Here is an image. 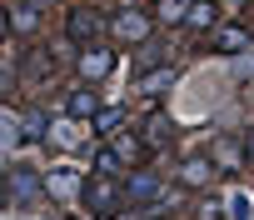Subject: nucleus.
<instances>
[{
    "mask_svg": "<svg viewBox=\"0 0 254 220\" xmlns=\"http://www.w3.org/2000/svg\"><path fill=\"white\" fill-rule=\"evenodd\" d=\"M65 110H70V120H80V115H95V95H90V90H75V95L65 100Z\"/></svg>",
    "mask_w": 254,
    "mask_h": 220,
    "instance_id": "nucleus-13",
    "label": "nucleus"
},
{
    "mask_svg": "<svg viewBox=\"0 0 254 220\" xmlns=\"http://www.w3.org/2000/svg\"><path fill=\"white\" fill-rule=\"evenodd\" d=\"M50 145H60V150H70L80 135H75V120H60V125H50V135H45Z\"/></svg>",
    "mask_w": 254,
    "mask_h": 220,
    "instance_id": "nucleus-15",
    "label": "nucleus"
},
{
    "mask_svg": "<svg viewBox=\"0 0 254 220\" xmlns=\"http://www.w3.org/2000/svg\"><path fill=\"white\" fill-rule=\"evenodd\" d=\"M40 180H45V195L60 200V205L80 195V170H75V165H55V170H45Z\"/></svg>",
    "mask_w": 254,
    "mask_h": 220,
    "instance_id": "nucleus-3",
    "label": "nucleus"
},
{
    "mask_svg": "<svg viewBox=\"0 0 254 220\" xmlns=\"http://www.w3.org/2000/svg\"><path fill=\"white\" fill-rule=\"evenodd\" d=\"M115 170H120V155H115V150H100V155H95V175H110V180H115Z\"/></svg>",
    "mask_w": 254,
    "mask_h": 220,
    "instance_id": "nucleus-20",
    "label": "nucleus"
},
{
    "mask_svg": "<svg viewBox=\"0 0 254 220\" xmlns=\"http://www.w3.org/2000/svg\"><path fill=\"white\" fill-rule=\"evenodd\" d=\"M15 140H20V125L15 120H0V150H10Z\"/></svg>",
    "mask_w": 254,
    "mask_h": 220,
    "instance_id": "nucleus-22",
    "label": "nucleus"
},
{
    "mask_svg": "<svg viewBox=\"0 0 254 220\" xmlns=\"http://www.w3.org/2000/svg\"><path fill=\"white\" fill-rule=\"evenodd\" d=\"M40 195H45V180H40V170H30V165H15V170L5 175V205H15V210H30Z\"/></svg>",
    "mask_w": 254,
    "mask_h": 220,
    "instance_id": "nucleus-1",
    "label": "nucleus"
},
{
    "mask_svg": "<svg viewBox=\"0 0 254 220\" xmlns=\"http://www.w3.org/2000/svg\"><path fill=\"white\" fill-rule=\"evenodd\" d=\"M5 30H10V20H5V10H0V40H5Z\"/></svg>",
    "mask_w": 254,
    "mask_h": 220,
    "instance_id": "nucleus-24",
    "label": "nucleus"
},
{
    "mask_svg": "<svg viewBox=\"0 0 254 220\" xmlns=\"http://www.w3.org/2000/svg\"><path fill=\"white\" fill-rule=\"evenodd\" d=\"M190 15V0H155V20H165V25H180Z\"/></svg>",
    "mask_w": 254,
    "mask_h": 220,
    "instance_id": "nucleus-11",
    "label": "nucleus"
},
{
    "mask_svg": "<svg viewBox=\"0 0 254 220\" xmlns=\"http://www.w3.org/2000/svg\"><path fill=\"white\" fill-rule=\"evenodd\" d=\"M180 180H185V185H194V190H199V185H209V180H214V160H209V155H204V160H185Z\"/></svg>",
    "mask_w": 254,
    "mask_h": 220,
    "instance_id": "nucleus-8",
    "label": "nucleus"
},
{
    "mask_svg": "<svg viewBox=\"0 0 254 220\" xmlns=\"http://www.w3.org/2000/svg\"><path fill=\"white\" fill-rule=\"evenodd\" d=\"M185 20H190L194 30H209V25L219 20V10L209 5V0H190V15H185Z\"/></svg>",
    "mask_w": 254,
    "mask_h": 220,
    "instance_id": "nucleus-12",
    "label": "nucleus"
},
{
    "mask_svg": "<svg viewBox=\"0 0 254 220\" xmlns=\"http://www.w3.org/2000/svg\"><path fill=\"white\" fill-rule=\"evenodd\" d=\"M45 135H50L45 115H40V110H30V115H25V140H45Z\"/></svg>",
    "mask_w": 254,
    "mask_h": 220,
    "instance_id": "nucleus-18",
    "label": "nucleus"
},
{
    "mask_svg": "<svg viewBox=\"0 0 254 220\" xmlns=\"http://www.w3.org/2000/svg\"><path fill=\"white\" fill-rule=\"evenodd\" d=\"M209 160H214V165H224V170H234V165L244 160V150H239L234 140H224V135H219V140H214V150H209Z\"/></svg>",
    "mask_w": 254,
    "mask_h": 220,
    "instance_id": "nucleus-10",
    "label": "nucleus"
},
{
    "mask_svg": "<svg viewBox=\"0 0 254 220\" xmlns=\"http://www.w3.org/2000/svg\"><path fill=\"white\" fill-rule=\"evenodd\" d=\"M115 40H125V45H145L150 40V15H140V10H125V15H115Z\"/></svg>",
    "mask_w": 254,
    "mask_h": 220,
    "instance_id": "nucleus-4",
    "label": "nucleus"
},
{
    "mask_svg": "<svg viewBox=\"0 0 254 220\" xmlns=\"http://www.w3.org/2000/svg\"><path fill=\"white\" fill-rule=\"evenodd\" d=\"M110 65H115V55H110L105 45H95V50H85V55H80V75H85V80H105V75H110Z\"/></svg>",
    "mask_w": 254,
    "mask_h": 220,
    "instance_id": "nucleus-6",
    "label": "nucleus"
},
{
    "mask_svg": "<svg viewBox=\"0 0 254 220\" xmlns=\"http://www.w3.org/2000/svg\"><path fill=\"white\" fill-rule=\"evenodd\" d=\"M229 220H254V205H249V195H229Z\"/></svg>",
    "mask_w": 254,
    "mask_h": 220,
    "instance_id": "nucleus-21",
    "label": "nucleus"
},
{
    "mask_svg": "<svg viewBox=\"0 0 254 220\" xmlns=\"http://www.w3.org/2000/svg\"><path fill=\"white\" fill-rule=\"evenodd\" d=\"M125 125V110H95V130L100 135H110V130H120Z\"/></svg>",
    "mask_w": 254,
    "mask_h": 220,
    "instance_id": "nucleus-16",
    "label": "nucleus"
},
{
    "mask_svg": "<svg viewBox=\"0 0 254 220\" xmlns=\"http://www.w3.org/2000/svg\"><path fill=\"white\" fill-rule=\"evenodd\" d=\"M214 45H219V50H244V30H234V25H224V30L214 35Z\"/></svg>",
    "mask_w": 254,
    "mask_h": 220,
    "instance_id": "nucleus-19",
    "label": "nucleus"
},
{
    "mask_svg": "<svg viewBox=\"0 0 254 220\" xmlns=\"http://www.w3.org/2000/svg\"><path fill=\"white\" fill-rule=\"evenodd\" d=\"M165 140H170V115L150 110V115H145V145L155 150V145H165Z\"/></svg>",
    "mask_w": 254,
    "mask_h": 220,
    "instance_id": "nucleus-9",
    "label": "nucleus"
},
{
    "mask_svg": "<svg viewBox=\"0 0 254 220\" xmlns=\"http://www.w3.org/2000/svg\"><path fill=\"white\" fill-rule=\"evenodd\" d=\"M155 195H160V180L150 170H135L130 180H125V200H130V205H150Z\"/></svg>",
    "mask_w": 254,
    "mask_h": 220,
    "instance_id": "nucleus-5",
    "label": "nucleus"
},
{
    "mask_svg": "<svg viewBox=\"0 0 254 220\" xmlns=\"http://www.w3.org/2000/svg\"><path fill=\"white\" fill-rule=\"evenodd\" d=\"M170 85H175V70H170V65H165V70H155V75H145V80H140V90H145V95H160V90H170Z\"/></svg>",
    "mask_w": 254,
    "mask_h": 220,
    "instance_id": "nucleus-14",
    "label": "nucleus"
},
{
    "mask_svg": "<svg viewBox=\"0 0 254 220\" xmlns=\"http://www.w3.org/2000/svg\"><path fill=\"white\" fill-rule=\"evenodd\" d=\"M244 155H249V160H254V130H249V135H244Z\"/></svg>",
    "mask_w": 254,
    "mask_h": 220,
    "instance_id": "nucleus-23",
    "label": "nucleus"
},
{
    "mask_svg": "<svg viewBox=\"0 0 254 220\" xmlns=\"http://www.w3.org/2000/svg\"><path fill=\"white\" fill-rule=\"evenodd\" d=\"M65 30H70V40H95V35H100V15H95V10H75Z\"/></svg>",
    "mask_w": 254,
    "mask_h": 220,
    "instance_id": "nucleus-7",
    "label": "nucleus"
},
{
    "mask_svg": "<svg viewBox=\"0 0 254 220\" xmlns=\"http://www.w3.org/2000/svg\"><path fill=\"white\" fill-rule=\"evenodd\" d=\"M115 155H120V160H145V145L130 140V135H120V140H115Z\"/></svg>",
    "mask_w": 254,
    "mask_h": 220,
    "instance_id": "nucleus-17",
    "label": "nucleus"
},
{
    "mask_svg": "<svg viewBox=\"0 0 254 220\" xmlns=\"http://www.w3.org/2000/svg\"><path fill=\"white\" fill-rule=\"evenodd\" d=\"M35 5H45V0H30V10H35Z\"/></svg>",
    "mask_w": 254,
    "mask_h": 220,
    "instance_id": "nucleus-25",
    "label": "nucleus"
},
{
    "mask_svg": "<svg viewBox=\"0 0 254 220\" xmlns=\"http://www.w3.org/2000/svg\"><path fill=\"white\" fill-rule=\"evenodd\" d=\"M80 200H85V210H90V215H100V220H110V215L120 210V190H115V180H110V175H95L90 185H80Z\"/></svg>",
    "mask_w": 254,
    "mask_h": 220,
    "instance_id": "nucleus-2",
    "label": "nucleus"
}]
</instances>
